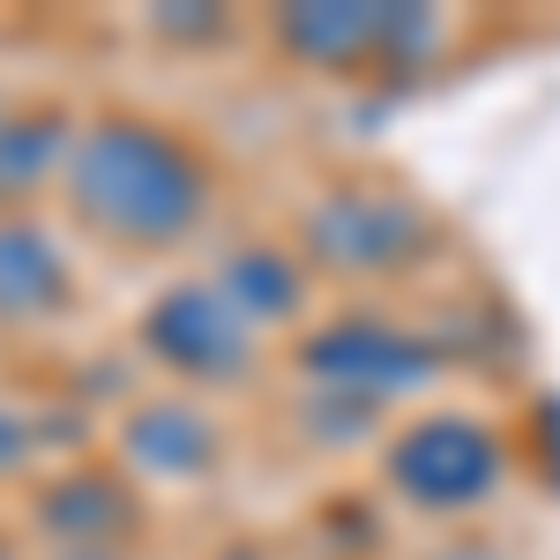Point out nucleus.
I'll return each instance as SVG.
<instances>
[{"label":"nucleus","mask_w":560,"mask_h":560,"mask_svg":"<svg viewBox=\"0 0 560 560\" xmlns=\"http://www.w3.org/2000/svg\"><path fill=\"white\" fill-rule=\"evenodd\" d=\"M83 195L113 224H128V232H165V224H179V217L195 210V173L179 165L158 135L113 128L83 150Z\"/></svg>","instance_id":"f257e3e1"},{"label":"nucleus","mask_w":560,"mask_h":560,"mask_svg":"<svg viewBox=\"0 0 560 560\" xmlns=\"http://www.w3.org/2000/svg\"><path fill=\"white\" fill-rule=\"evenodd\" d=\"M31 292H52V255L38 240H0V306H23Z\"/></svg>","instance_id":"7ed1b4c3"},{"label":"nucleus","mask_w":560,"mask_h":560,"mask_svg":"<svg viewBox=\"0 0 560 560\" xmlns=\"http://www.w3.org/2000/svg\"><path fill=\"white\" fill-rule=\"evenodd\" d=\"M396 471L411 478V493H427V501H464V493H478V486L493 478V448H486L464 419H441V427L404 441Z\"/></svg>","instance_id":"f03ea898"}]
</instances>
